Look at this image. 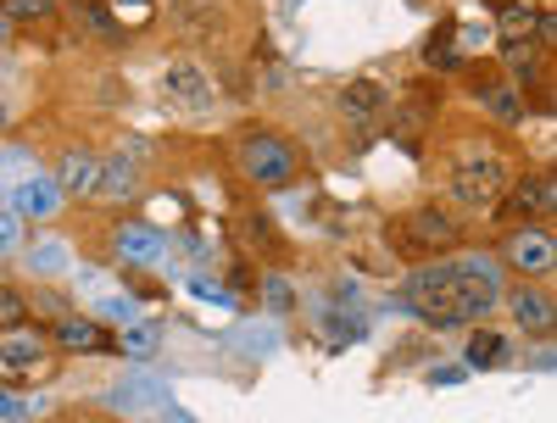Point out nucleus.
Returning <instances> with one entry per match:
<instances>
[{
	"instance_id": "nucleus-1",
	"label": "nucleus",
	"mask_w": 557,
	"mask_h": 423,
	"mask_svg": "<svg viewBox=\"0 0 557 423\" xmlns=\"http://www.w3.org/2000/svg\"><path fill=\"white\" fill-rule=\"evenodd\" d=\"M407 312H418L435 328H457V323H474L496 307L502 296V273L485 257H457V262H430L407 278Z\"/></svg>"
},
{
	"instance_id": "nucleus-2",
	"label": "nucleus",
	"mask_w": 557,
	"mask_h": 423,
	"mask_svg": "<svg viewBox=\"0 0 557 423\" xmlns=\"http://www.w3.org/2000/svg\"><path fill=\"white\" fill-rule=\"evenodd\" d=\"M296 151L285 146V139H273V134H251L246 146H240V173L251 184H262V190H278V184H290L296 178Z\"/></svg>"
},
{
	"instance_id": "nucleus-3",
	"label": "nucleus",
	"mask_w": 557,
	"mask_h": 423,
	"mask_svg": "<svg viewBox=\"0 0 557 423\" xmlns=\"http://www.w3.org/2000/svg\"><path fill=\"white\" fill-rule=\"evenodd\" d=\"M502 184H507V167H502L496 157H485V162H462L457 178H451V196H457L462 207H491V201L502 196Z\"/></svg>"
},
{
	"instance_id": "nucleus-4",
	"label": "nucleus",
	"mask_w": 557,
	"mask_h": 423,
	"mask_svg": "<svg viewBox=\"0 0 557 423\" xmlns=\"http://www.w3.org/2000/svg\"><path fill=\"white\" fill-rule=\"evenodd\" d=\"M112 251H117V262H128V268H151V262H162L168 240H162L157 223H117V228H112Z\"/></svg>"
},
{
	"instance_id": "nucleus-5",
	"label": "nucleus",
	"mask_w": 557,
	"mask_h": 423,
	"mask_svg": "<svg viewBox=\"0 0 557 423\" xmlns=\"http://www.w3.org/2000/svg\"><path fill=\"white\" fill-rule=\"evenodd\" d=\"M12 212H17V217H34V223L57 217V212H62V190H57V178H45V173H23V178L12 184Z\"/></svg>"
},
{
	"instance_id": "nucleus-6",
	"label": "nucleus",
	"mask_w": 557,
	"mask_h": 423,
	"mask_svg": "<svg viewBox=\"0 0 557 423\" xmlns=\"http://www.w3.org/2000/svg\"><path fill=\"white\" fill-rule=\"evenodd\" d=\"M117 412H151V407H168V380H157V373H146V368H134V373H123V380L112 385V396H107Z\"/></svg>"
},
{
	"instance_id": "nucleus-7",
	"label": "nucleus",
	"mask_w": 557,
	"mask_h": 423,
	"mask_svg": "<svg viewBox=\"0 0 557 423\" xmlns=\"http://www.w3.org/2000/svg\"><path fill=\"white\" fill-rule=\"evenodd\" d=\"M162 96L178 101V107H190V112H201V107H212V78H207L196 62H168V73H162Z\"/></svg>"
},
{
	"instance_id": "nucleus-8",
	"label": "nucleus",
	"mask_w": 557,
	"mask_h": 423,
	"mask_svg": "<svg viewBox=\"0 0 557 423\" xmlns=\"http://www.w3.org/2000/svg\"><path fill=\"white\" fill-rule=\"evenodd\" d=\"M502 257L513 262L519 273H552L557 246H552V234H541V228H519L513 240H507V251H502Z\"/></svg>"
},
{
	"instance_id": "nucleus-9",
	"label": "nucleus",
	"mask_w": 557,
	"mask_h": 423,
	"mask_svg": "<svg viewBox=\"0 0 557 423\" xmlns=\"http://www.w3.org/2000/svg\"><path fill=\"white\" fill-rule=\"evenodd\" d=\"M57 346L62 351H78V357H96V351H112V335H107L96 318H62L57 323Z\"/></svg>"
},
{
	"instance_id": "nucleus-10",
	"label": "nucleus",
	"mask_w": 557,
	"mask_h": 423,
	"mask_svg": "<svg viewBox=\"0 0 557 423\" xmlns=\"http://www.w3.org/2000/svg\"><path fill=\"white\" fill-rule=\"evenodd\" d=\"M96 184H101V162L89 157V151H67L62 157V173H57V190L62 196H96Z\"/></svg>"
},
{
	"instance_id": "nucleus-11",
	"label": "nucleus",
	"mask_w": 557,
	"mask_h": 423,
	"mask_svg": "<svg viewBox=\"0 0 557 423\" xmlns=\"http://www.w3.org/2000/svg\"><path fill=\"white\" fill-rule=\"evenodd\" d=\"M507 207H513L519 217H552V212H557V184H552L546 173H535V178H524V184H519Z\"/></svg>"
},
{
	"instance_id": "nucleus-12",
	"label": "nucleus",
	"mask_w": 557,
	"mask_h": 423,
	"mask_svg": "<svg viewBox=\"0 0 557 423\" xmlns=\"http://www.w3.org/2000/svg\"><path fill=\"white\" fill-rule=\"evenodd\" d=\"M39 362H45V340L28 335V328H12V335L0 340V368L7 373H34Z\"/></svg>"
},
{
	"instance_id": "nucleus-13",
	"label": "nucleus",
	"mask_w": 557,
	"mask_h": 423,
	"mask_svg": "<svg viewBox=\"0 0 557 423\" xmlns=\"http://www.w3.org/2000/svg\"><path fill=\"white\" fill-rule=\"evenodd\" d=\"M112 351H123L128 362H139V368H146V362H151V357L162 351V328H157V323H139V318H134V323H123V335L112 340Z\"/></svg>"
},
{
	"instance_id": "nucleus-14",
	"label": "nucleus",
	"mask_w": 557,
	"mask_h": 423,
	"mask_svg": "<svg viewBox=\"0 0 557 423\" xmlns=\"http://www.w3.org/2000/svg\"><path fill=\"white\" fill-rule=\"evenodd\" d=\"M139 190V167H134V157H112V162H101V184H96V196H112V201H128Z\"/></svg>"
},
{
	"instance_id": "nucleus-15",
	"label": "nucleus",
	"mask_w": 557,
	"mask_h": 423,
	"mask_svg": "<svg viewBox=\"0 0 557 423\" xmlns=\"http://www.w3.org/2000/svg\"><path fill=\"white\" fill-rule=\"evenodd\" d=\"M67 257H73V251H67V240H57V234H45V240H34V251H28L23 262H28L39 278H57V273H67Z\"/></svg>"
},
{
	"instance_id": "nucleus-16",
	"label": "nucleus",
	"mask_w": 557,
	"mask_h": 423,
	"mask_svg": "<svg viewBox=\"0 0 557 423\" xmlns=\"http://www.w3.org/2000/svg\"><path fill=\"white\" fill-rule=\"evenodd\" d=\"M496 362H507V340L496 328H474L469 351H462V368H496Z\"/></svg>"
},
{
	"instance_id": "nucleus-17",
	"label": "nucleus",
	"mask_w": 557,
	"mask_h": 423,
	"mask_svg": "<svg viewBox=\"0 0 557 423\" xmlns=\"http://www.w3.org/2000/svg\"><path fill=\"white\" fill-rule=\"evenodd\" d=\"M513 323L519 328H552V296H541V290H513Z\"/></svg>"
},
{
	"instance_id": "nucleus-18",
	"label": "nucleus",
	"mask_w": 557,
	"mask_h": 423,
	"mask_svg": "<svg viewBox=\"0 0 557 423\" xmlns=\"http://www.w3.org/2000/svg\"><path fill=\"white\" fill-rule=\"evenodd\" d=\"M380 101H385V96H380V84H374V78H357V84L346 89V96H341V107H346L351 117H368V112H380Z\"/></svg>"
},
{
	"instance_id": "nucleus-19",
	"label": "nucleus",
	"mask_w": 557,
	"mask_h": 423,
	"mask_svg": "<svg viewBox=\"0 0 557 423\" xmlns=\"http://www.w3.org/2000/svg\"><path fill=\"white\" fill-rule=\"evenodd\" d=\"M96 318H107V323H134V318H139V301H134L128 290H112V296L96 301Z\"/></svg>"
},
{
	"instance_id": "nucleus-20",
	"label": "nucleus",
	"mask_w": 557,
	"mask_h": 423,
	"mask_svg": "<svg viewBox=\"0 0 557 423\" xmlns=\"http://www.w3.org/2000/svg\"><path fill=\"white\" fill-rule=\"evenodd\" d=\"M0 12H7L12 23H45V17L57 12V0H7Z\"/></svg>"
},
{
	"instance_id": "nucleus-21",
	"label": "nucleus",
	"mask_w": 557,
	"mask_h": 423,
	"mask_svg": "<svg viewBox=\"0 0 557 423\" xmlns=\"http://www.w3.org/2000/svg\"><path fill=\"white\" fill-rule=\"evenodd\" d=\"M262 301H268V312H290V301H296L290 278H285V273H268V278H262Z\"/></svg>"
},
{
	"instance_id": "nucleus-22",
	"label": "nucleus",
	"mask_w": 557,
	"mask_h": 423,
	"mask_svg": "<svg viewBox=\"0 0 557 423\" xmlns=\"http://www.w3.org/2000/svg\"><path fill=\"white\" fill-rule=\"evenodd\" d=\"M412 234H418V240H435V246H446L457 228H451L446 217H435V212H412Z\"/></svg>"
},
{
	"instance_id": "nucleus-23",
	"label": "nucleus",
	"mask_w": 557,
	"mask_h": 423,
	"mask_svg": "<svg viewBox=\"0 0 557 423\" xmlns=\"http://www.w3.org/2000/svg\"><path fill=\"white\" fill-rule=\"evenodd\" d=\"M535 28V12L524 7V0H513V7H502V39H519Z\"/></svg>"
},
{
	"instance_id": "nucleus-24",
	"label": "nucleus",
	"mask_w": 557,
	"mask_h": 423,
	"mask_svg": "<svg viewBox=\"0 0 557 423\" xmlns=\"http://www.w3.org/2000/svg\"><path fill=\"white\" fill-rule=\"evenodd\" d=\"M23 318H28V301L0 285V328H23Z\"/></svg>"
},
{
	"instance_id": "nucleus-25",
	"label": "nucleus",
	"mask_w": 557,
	"mask_h": 423,
	"mask_svg": "<svg viewBox=\"0 0 557 423\" xmlns=\"http://www.w3.org/2000/svg\"><path fill=\"white\" fill-rule=\"evenodd\" d=\"M480 101H485V107H491V112H496L502 123H519V117H524V107H519L513 96H507V89H485Z\"/></svg>"
},
{
	"instance_id": "nucleus-26",
	"label": "nucleus",
	"mask_w": 557,
	"mask_h": 423,
	"mask_svg": "<svg viewBox=\"0 0 557 423\" xmlns=\"http://www.w3.org/2000/svg\"><path fill=\"white\" fill-rule=\"evenodd\" d=\"M190 296H201V301H207V307H218V312L235 307V296H228L223 285H212V278H190Z\"/></svg>"
},
{
	"instance_id": "nucleus-27",
	"label": "nucleus",
	"mask_w": 557,
	"mask_h": 423,
	"mask_svg": "<svg viewBox=\"0 0 557 423\" xmlns=\"http://www.w3.org/2000/svg\"><path fill=\"white\" fill-rule=\"evenodd\" d=\"M17 240H23L17 212H7V207H0V257H7V251H17Z\"/></svg>"
},
{
	"instance_id": "nucleus-28",
	"label": "nucleus",
	"mask_w": 557,
	"mask_h": 423,
	"mask_svg": "<svg viewBox=\"0 0 557 423\" xmlns=\"http://www.w3.org/2000/svg\"><path fill=\"white\" fill-rule=\"evenodd\" d=\"M424 57H430L435 67H457V45H451V39H430Z\"/></svg>"
},
{
	"instance_id": "nucleus-29",
	"label": "nucleus",
	"mask_w": 557,
	"mask_h": 423,
	"mask_svg": "<svg viewBox=\"0 0 557 423\" xmlns=\"http://www.w3.org/2000/svg\"><path fill=\"white\" fill-rule=\"evenodd\" d=\"M34 407L28 401H17V396H7V390H0V423H23Z\"/></svg>"
},
{
	"instance_id": "nucleus-30",
	"label": "nucleus",
	"mask_w": 557,
	"mask_h": 423,
	"mask_svg": "<svg viewBox=\"0 0 557 423\" xmlns=\"http://www.w3.org/2000/svg\"><path fill=\"white\" fill-rule=\"evenodd\" d=\"M502 57L513 67H530V39H502Z\"/></svg>"
},
{
	"instance_id": "nucleus-31",
	"label": "nucleus",
	"mask_w": 557,
	"mask_h": 423,
	"mask_svg": "<svg viewBox=\"0 0 557 423\" xmlns=\"http://www.w3.org/2000/svg\"><path fill=\"white\" fill-rule=\"evenodd\" d=\"M112 7H117L128 23H146V17H151V0H112Z\"/></svg>"
},
{
	"instance_id": "nucleus-32",
	"label": "nucleus",
	"mask_w": 557,
	"mask_h": 423,
	"mask_svg": "<svg viewBox=\"0 0 557 423\" xmlns=\"http://www.w3.org/2000/svg\"><path fill=\"white\" fill-rule=\"evenodd\" d=\"M178 207H184L178 196H157V201H151V212H157V217H168V223L178 217Z\"/></svg>"
},
{
	"instance_id": "nucleus-33",
	"label": "nucleus",
	"mask_w": 557,
	"mask_h": 423,
	"mask_svg": "<svg viewBox=\"0 0 557 423\" xmlns=\"http://www.w3.org/2000/svg\"><path fill=\"white\" fill-rule=\"evenodd\" d=\"M462 373H469V368H435V373H430V385H457Z\"/></svg>"
},
{
	"instance_id": "nucleus-34",
	"label": "nucleus",
	"mask_w": 557,
	"mask_h": 423,
	"mask_svg": "<svg viewBox=\"0 0 557 423\" xmlns=\"http://www.w3.org/2000/svg\"><path fill=\"white\" fill-rule=\"evenodd\" d=\"M12 28H17V23H12L7 12H0V45H7V39H12Z\"/></svg>"
},
{
	"instance_id": "nucleus-35",
	"label": "nucleus",
	"mask_w": 557,
	"mask_h": 423,
	"mask_svg": "<svg viewBox=\"0 0 557 423\" xmlns=\"http://www.w3.org/2000/svg\"><path fill=\"white\" fill-rule=\"evenodd\" d=\"M0 128H7V101H0Z\"/></svg>"
},
{
	"instance_id": "nucleus-36",
	"label": "nucleus",
	"mask_w": 557,
	"mask_h": 423,
	"mask_svg": "<svg viewBox=\"0 0 557 423\" xmlns=\"http://www.w3.org/2000/svg\"><path fill=\"white\" fill-rule=\"evenodd\" d=\"M173 423H190V418H184V412H173Z\"/></svg>"
}]
</instances>
